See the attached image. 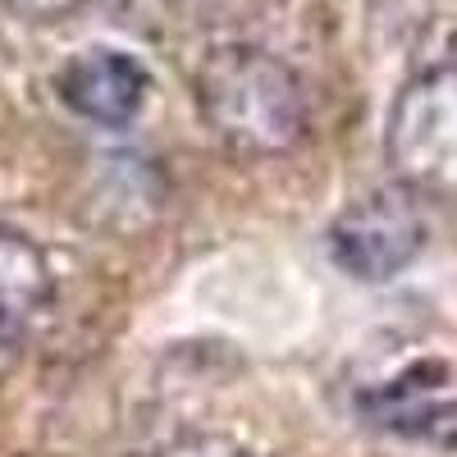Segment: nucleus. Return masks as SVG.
<instances>
[{
	"mask_svg": "<svg viewBox=\"0 0 457 457\" xmlns=\"http://www.w3.org/2000/svg\"><path fill=\"white\" fill-rule=\"evenodd\" d=\"M361 411L389 435L457 448V394L444 389V375L430 366H411L389 385H375L361 398Z\"/></svg>",
	"mask_w": 457,
	"mask_h": 457,
	"instance_id": "39448f33",
	"label": "nucleus"
},
{
	"mask_svg": "<svg viewBox=\"0 0 457 457\" xmlns=\"http://www.w3.org/2000/svg\"><path fill=\"white\" fill-rule=\"evenodd\" d=\"M156 457H252V453L228 435H183V439L165 444Z\"/></svg>",
	"mask_w": 457,
	"mask_h": 457,
	"instance_id": "0eeeda50",
	"label": "nucleus"
},
{
	"mask_svg": "<svg viewBox=\"0 0 457 457\" xmlns=\"http://www.w3.org/2000/svg\"><path fill=\"white\" fill-rule=\"evenodd\" d=\"M19 361V338H14V325L0 320V379H5Z\"/></svg>",
	"mask_w": 457,
	"mask_h": 457,
	"instance_id": "1a4fd4ad",
	"label": "nucleus"
},
{
	"mask_svg": "<svg viewBox=\"0 0 457 457\" xmlns=\"http://www.w3.org/2000/svg\"><path fill=\"white\" fill-rule=\"evenodd\" d=\"M426 238L430 224L421 197L407 193L403 183H389L343 206L325 234V247L348 279L389 284L426 252Z\"/></svg>",
	"mask_w": 457,
	"mask_h": 457,
	"instance_id": "7ed1b4c3",
	"label": "nucleus"
},
{
	"mask_svg": "<svg viewBox=\"0 0 457 457\" xmlns=\"http://www.w3.org/2000/svg\"><path fill=\"white\" fill-rule=\"evenodd\" d=\"M385 156L394 183L421 202H457V64L421 69L389 110Z\"/></svg>",
	"mask_w": 457,
	"mask_h": 457,
	"instance_id": "f03ea898",
	"label": "nucleus"
},
{
	"mask_svg": "<svg viewBox=\"0 0 457 457\" xmlns=\"http://www.w3.org/2000/svg\"><path fill=\"white\" fill-rule=\"evenodd\" d=\"M55 293V275L46 252L19 228H0V320L14 325L42 312Z\"/></svg>",
	"mask_w": 457,
	"mask_h": 457,
	"instance_id": "423d86ee",
	"label": "nucleus"
},
{
	"mask_svg": "<svg viewBox=\"0 0 457 457\" xmlns=\"http://www.w3.org/2000/svg\"><path fill=\"white\" fill-rule=\"evenodd\" d=\"M193 92L206 129L243 161L288 156L312 129V101L297 69L247 42L206 51Z\"/></svg>",
	"mask_w": 457,
	"mask_h": 457,
	"instance_id": "f257e3e1",
	"label": "nucleus"
},
{
	"mask_svg": "<svg viewBox=\"0 0 457 457\" xmlns=\"http://www.w3.org/2000/svg\"><path fill=\"white\" fill-rule=\"evenodd\" d=\"M5 10H14L19 19H32V23H55L73 10H83L87 0H0Z\"/></svg>",
	"mask_w": 457,
	"mask_h": 457,
	"instance_id": "6e6552de",
	"label": "nucleus"
},
{
	"mask_svg": "<svg viewBox=\"0 0 457 457\" xmlns=\"http://www.w3.org/2000/svg\"><path fill=\"white\" fill-rule=\"evenodd\" d=\"M55 92L79 120H87L96 129H124L146 105L151 73L129 51L87 46L64 60V69L55 73Z\"/></svg>",
	"mask_w": 457,
	"mask_h": 457,
	"instance_id": "20e7f679",
	"label": "nucleus"
}]
</instances>
